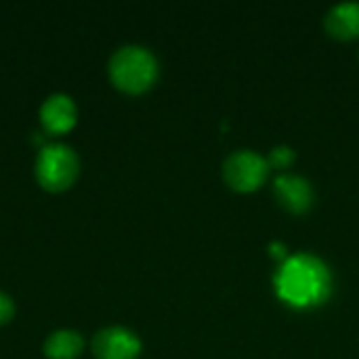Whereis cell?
I'll use <instances>...</instances> for the list:
<instances>
[{"label":"cell","instance_id":"6da1fadb","mask_svg":"<svg viewBox=\"0 0 359 359\" xmlns=\"http://www.w3.org/2000/svg\"><path fill=\"white\" fill-rule=\"evenodd\" d=\"M273 282L278 297L294 309L318 307L328 301L332 290V276L326 263L309 252L288 257Z\"/></svg>","mask_w":359,"mask_h":359},{"label":"cell","instance_id":"7a4b0ae2","mask_svg":"<svg viewBox=\"0 0 359 359\" xmlns=\"http://www.w3.org/2000/svg\"><path fill=\"white\" fill-rule=\"evenodd\" d=\"M111 82L130 95L145 93L158 78V59L154 53L139 44H126L118 48L109 59Z\"/></svg>","mask_w":359,"mask_h":359},{"label":"cell","instance_id":"3957f363","mask_svg":"<svg viewBox=\"0 0 359 359\" xmlns=\"http://www.w3.org/2000/svg\"><path fill=\"white\" fill-rule=\"evenodd\" d=\"M80 172L78 154L65 143H46L36 158V179L48 191L67 189Z\"/></svg>","mask_w":359,"mask_h":359},{"label":"cell","instance_id":"277c9868","mask_svg":"<svg viewBox=\"0 0 359 359\" xmlns=\"http://www.w3.org/2000/svg\"><path fill=\"white\" fill-rule=\"evenodd\" d=\"M269 170L267 158L252 149H238L231 151L223 162V181L238 194H250L263 187Z\"/></svg>","mask_w":359,"mask_h":359},{"label":"cell","instance_id":"5b68a950","mask_svg":"<svg viewBox=\"0 0 359 359\" xmlns=\"http://www.w3.org/2000/svg\"><path fill=\"white\" fill-rule=\"evenodd\" d=\"M93 353L97 359H137L141 341L124 326H107L93 337Z\"/></svg>","mask_w":359,"mask_h":359},{"label":"cell","instance_id":"8992f818","mask_svg":"<svg viewBox=\"0 0 359 359\" xmlns=\"http://www.w3.org/2000/svg\"><path fill=\"white\" fill-rule=\"evenodd\" d=\"M273 194L284 210L290 215H303L313 206L316 194L307 179L299 175H280L273 181Z\"/></svg>","mask_w":359,"mask_h":359},{"label":"cell","instance_id":"52a82bcc","mask_svg":"<svg viewBox=\"0 0 359 359\" xmlns=\"http://www.w3.org/2000/svg\"><path fill=\"white\" fill-rule=\"evenodd\" d=\"M76 118H78V107L74 99L65 93L48 95L40 105V122L44 130L50 135L67 133L76 124Z\"/></svg>","mask_w":359,"mask_h":359},{"label":"cell","instance_id":"ba28073f","mask_svg":"<svg viewBox=\"0 0 359 359\" xmlns=\"http://www.w3.org/2000/svg\"><path fill=\"white\" fill-rule=\"evenodd\" d=\"M324 27L334 40H355L359 38V2H341L332 6L324 17Z\"/></svg>","mask_w":359,"mask_h":359},{"label":"cell","instance_id":"9c48e42d","mask_svg":"<svg viewBox=\"0 0 359 359\" xmlns=\"http://www.w3.org/2000/svg\"><path fill=\"white\" fill-rule=\"evenodd\" d=\"M84 341L76 330H55L44 341V355L48 359H76L82 353Z\"/></svg>","mask_w":359,"mask_h":359},{"label":"cell","instance_id":"30bf717a","mask_svg":"<svg viewBox=\"0 0 359 359\" xmlns=\"http://www.w3.org/2000/svg\"><path fill=\"white\" fill-rule=\"evenodd\" d=\"M294 158H297V154H294L292 147H288V145H278V147H273V149L269 151L267 162H269V168L286 170V168L294 162Z\"/></svg>","mask_w":359,"mask_h":359},{"label":"cell","instance_id":"8fae6325","mask_svg":"<svg viewBox=\"0 0 359 359\" xmlns=\"http://www.w3.org/2000/svg\"><path fill=\"white\" fill-rule=\"evenodd\" d=\"M13 313H15V303H13V299H11L8 294L0 292V326L6 324V322L13 318Z\"/></svg>","mask_w":359,"mask_h":359},{"label":"cell","instance_id":"7c38bea8","mask_svg":"<svg viewBox=\"0 0 359 359\" xmlns=\"http://www.w3.org/2000/svg\"><path fill=\"white\" fill-rule=\"evenodd\" d=\"M269 255H271V259L282 261V263L288 259V250H286V246L282 242H271L269 244Z\"/></svg>","mask_w":359,"mask_h":359}]
</instances>
